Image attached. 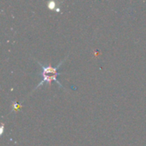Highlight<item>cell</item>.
<instances>
[{
  "label": "cell",
  "mask_w": 146,
  "mask_h": 146,
  "mask_svg": "<svg viewBox=\"0 0 146 146\" xmlns=\"http://www.w3.org/2000/svg\"><path fill=\"white\" fill-rule=\"evenodd\" d=\"M68 57V56H67ZM67 57H65L56 68H53V67H51V66H44L43 64H41L40 63V62H38V61H37V62L38 63V65L41 67V68H42V76H43V79H42V80L38 83V85L36 86V88L34 89V90H37L39 86H43L44 83H47V84H49V85H50V82L52 81V80H54L55 82H56L61 87H62L64 90H65V88H64V86L62 85V83H60L59 82V80H57V76L60 74V73H58V68H60V66L63 63V62L67 59Z\"/></svg>",
  "instance_id": "cell-1"
},
{
  "label": "cell",
  "mask_w": 146,
  "mask_h": 146,
  "mask_svg": "<svg viewBox=\"0 0 146 146\" xmlns=\"http://www.w3.org/2000/svg\"><path fill=\"white\" fill-rule=\"evenodd\" d=\"M47 5H48V7L50 9H55L56 7V3H55V2H50Z\"/></svg>",
  "instance_id": "cell-2"
},
{
  "label": "cell",
  "mask_w": 146,
  "mask_h": 146,
  "mask_svg": "<svg viewBox=\"0 0 146 146\" xmlns=\"http://www.w3.org/2000/svg\"><path fill=\"white\" fill-rule=\"evenodd\" d=\"M13 106H14V110H18V108L21 107V105L20 104H17L16 103H14L13 104Z\"/></svg>",
  "instance_id": "cell-3"
}]
</instances>
